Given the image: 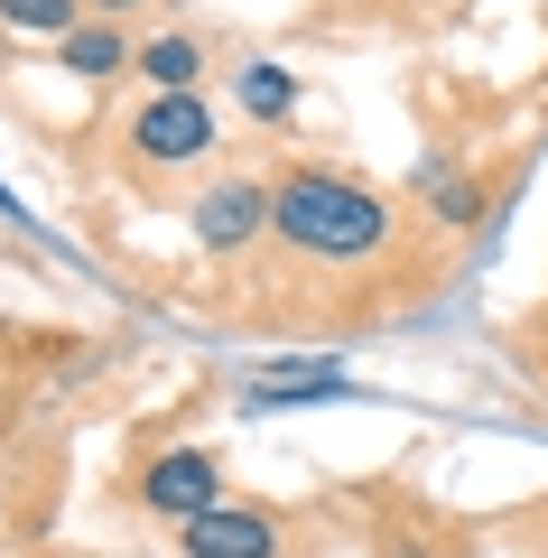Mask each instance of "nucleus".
<instances>
[{"instance_id":"nucleus-11","label":"nucleus","mask_w":548,"mask_h":558,"mask_svg":"<svg viewBox=\"0 0 548 558\" xmlns=\"http://www.w3.org/2000/svg\"><path fill=\"white\" fill-rule=\"evenodd\" d=\"M418 186L437 196V215H447V223H474V215H484V196H474L465 178H447V168H418Z\"/></svg>"},{"instance_id":"nucleus-12","label":"nucleus","mask_w":548,"mask_h":558,"mask_svg":"<svg viewBox=\"0 0 548 558\" xmlns=\"http://www.w3.org/2000/svg\"><path fill=\"white\" fill-rule=\"evenodd\" d=\"M94 10H112V20H121V10H139V0H94Z\"/></svg>"},{"instance_id":"nucleus-9","label":"nucleus","mask_w":548,"mask_h":558,"mask_svg":"<svg viewBox=\"0 0 548 558\" xmlns=\"http://www.w3.org/2000/svg\"><path fill=\"white\" fill-rule=\"evenodd\" d=\"M344 391V373H270L252 381V410H270V400H334Z\"/></svg>"},{"instance_id":"nucleus-4","label":"nucleus","mask_w":548,"mask_h":558,"mask_svg":"<svg viewBox=\"0 0 548 558\" xmlns=\"http://www.w3.org/2000/svg\"><path fill=\"white\" fill-rule=\"evenodd\" d=\"M186 558H279V521L270 512H242V502H205L196 521H176Z\"/></svg>"},{"instance_id":"nucleus-8","label":"nucleus","mask_w":548,"mask_h":558,"mask_svg":"<svg viewBox=\"0 0 548 558\" xmlns=\"http://www.w3.org/2000/svg\"><path fill=\"white\" fill-rule=\"evenodd\" d=\"M75 10H84V0H0V20L38 28V38H75Z\"/></svg>"},{"instance_id":"nucleus-7","label":"nucleus","mask_w":548,"mask_h":558,"mask_svg":"<svg viewBox=\"0 0 548 558\" xmlns=\"http://www.w3.org/2000/svg\"><path fill=\"white\" fill-rule=\"evenodd\" d=\"M65 65L75 75H121V65H139V47H121V28H75V38H57Z\"/></svg>"},{"instance_id":"nucleus-5","label":"nucleus","mask_w":548,"mask_h":558,"mask_svg":"<svg viewBox=\"0 0 548 558\" xmlns=\"http://www.w3.org/2000/svg\"><path fill=\"white\" fill-rule=\"evenodd\" d=\"M260 223H270V186H252V178H223V186L196 196V242L205 252H242Z\"/></svg>"},{"instance_id":"nucleus-2","label":"nucleus","mask_w":548,"mask_h":558,"mask_svg":"<svg viewBox=\"0 0 548 558\" xmlns=\"http://www.w3.org/2000/svg\"><path fill=\"white\" fill-rule=\"evenodd\" d=\"M205 149H215V112H205V94H149L131 112V159L149 168H196Z\"/></svg>"},{"instance_id":"nucleus-3","label":"nucleus","mask_w":548,"mask_h":558,"mask_svg":"<svg viewBox=\"0 0 548 558\" xmlns=\"http://www.w3.org/2000/svg\"><path fill=\"white\" fill-rule=\"evenodd\" d=\"M139 502H149V512H168V521H196L205 502H223V475H215V457H205V447H168V457L139 465Z\"/></svg>"},{"instance_id":"nucleus-10","label":"nucleus","mask_w":548,"mask_h":558,"mask_svg":"<svg viewBox=\"0 0 548 558\" xmlns=\"http://www.w3.org/2000/svg\"><path fill=\"white\" fill-rule=\"evenodd\" d=\"M242 102H252L260 121H279V112H289V102H297V84L279 75V65H242Z\"/></svg>"},{"instance_id":"nucleus-6","label":"nucleus","mask_w":548,"mask_h":558,"mask_svg":"<svg viewBox=\"0 0 548 558\" xmlns=\"http://www.w3.org/2000/svg\"><path fill=\"white\" fill-rule=\"evenodd\" d=\"M139 75H149L158 94H196V84H205V38H196V28L149 38V47H139Z\"/></svg>"},{"instance_id":"nucleus-1","label":"nucleus","mask_w":548,"mask_h":558,"mask_svg":"<svg viewBox=\"0 0 548 558\" xmlns=\"http://www.w3.org/2000/svg\"><path fill=\"white\" fill-rule=\"evenodd\" d=\"M270 223L289 252L307 260H373L391 242V205L363 178H334V168H297V178L270 186Z\"/></svg>"}]
</instances>
